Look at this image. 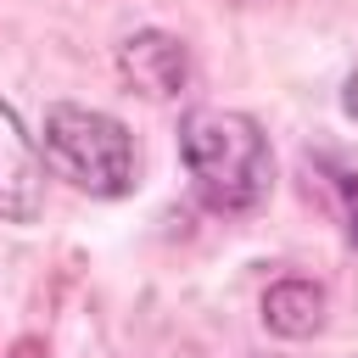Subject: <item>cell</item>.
<instances>
[{"mask_svg": "<svg viewBox=\"0 0 358 358\" xmlns=\"http://www.w3.org/2000/svg\"><path fill=\"white\" fill-rule=\"evenodd\" d=\"M179 151L185 168L196 179V196L213 213H252L263 207L268 185H274V157L263 129L246 112H224V106H201L179 123Z\"/></svg>", "mask_w": 358, "mask_h": 358, "instance_id": "1", "label": "cell"}, {"mask_svg": "<svg viewBox=\"0 0 358 358\" xmlns=\"http://www.w3.org/2000/svg\"><path fill=\"white\" fill-rule=\"evenodd\" d=\"M39 157L84 196H129L134 190V140L117 117H106L95 106H50Z\"/></svg>", "mask_w": 358, "mask_h": 358, "instance_id": "2", "label": "cell"}, {"mask_svg": "<svg viewBox=\"0 0 358 358\" xmlns=\"http://www.w3.org/2000/svg\"><path fill=\"white\" fill-rule=\"evenodd\" d=\"M39 207H45V157L22 129V117L0 101V218L28 224L39 218Z\"/></svg>", "mask_w": 358, "mask_h": 358, "instance_id": "3", "label": "cell"}, {"mask_svg": "<svg viewBox=\"0 0 358 358\" xmlns=\"http://www.w3.org/2000/svg\"><path fill=\"white\" fill-rule=\"evenodd\" d=\"M117 67H123V78H129L134 95L168 101V95H179L185 78H190V50H185L173 34L145 28V34H134V39L117 50Z\"/></svg>", "mask_w": 358, "mask_h": 358, "instance_id": "4", "label": "cell"}, {"mask_svg": "<svg viewBox=\"0 0 358 358\" xmlns=\"http://www.w3.org/2000/svg\"><path fill=\"white\" fill-rule=\"evenodd\" d=\"M263 324H268L274 336H285V341L313 336V330L324 324V291H319L313 280H280V285H268V296H263Z\"/></svg>", "mask_w": 358, "mask_h": 358, "instance_id": "5", "label": "cell"}, {"mask_svg": "<svg viewBox=\"0 0 358 358\" xmlns=\"http://www.w3.org/2000/svg\"><path fill=\"white\" fill-rule=\"evenodd\" d=\"M347 235L358 246V179H347Z\"/></svg>", "mask_w": 358, "mask_h": 358, "instance_id": "6", "label": "cell"}, {"mask_svg": "<svg viewBox=\"0 0 358 358\" xmlns=\"http://www.w3.org/2000/svg\"><path fill=\"white\" fill-rule=\"evenodd\" d=\"M347 112H352V117H358V73H352V78H347Z\"/></svg>", "mask_w": 358, "mask_h": 358, "instance_id": "7", "label": "cell"}]
</instances>
